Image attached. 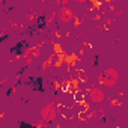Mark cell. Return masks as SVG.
Wrapping results in <instances>:
<instances>
[{"instance_id": "cell-10", "label": "cell", "mask_w": 128, "mask_h": 128, "mask_svg": "<svg viewBox=\"0 0 128 128\" xmlns=\"http://www.w3.org/2000/svg\"><path fill=\"white\" fill-rule=\"evenodd\" d=\"M2 2H3V0H0V3H2Z\"/></svg>"}, {"instance_id": "cell-7", "label": "cell", "mask_w": 128, "mask_h": 128, "mask_svg": "<svg viewBox=\"0 0 128 128\" xmlns=\"http://www.w3.org/2000/svg\"><path fill=\"white\" fill-rule=\"evenodd\" d=\"M76 2H77V3H80V5H84L86 2H89V0H76Z\"/></svg>"}, {"instance_id": "cell-1", "label": "cell", "mask_w": 128, "mask_h": 128, "mask_svg": "<svg viewBox=\"0 0 128 128\" xmlns=\"http://www.w3.org/2000/svg\"><path fill=\"white\" fill-rule=\"evenodd\" d=\"M119 82V72L114 68H106L100 76H98V84L104 88H114Z\"/></svg>"}, {"instance_id": "cell-2", "label": "cell", "mask_w": 128, "mask_h": 128, "mask_svg": "<svg viewBox=\"0 0 128 128\" xmlns=\"http://www.w3.org/2000/svg\"><path fill=\"white\" fill-rule=\"evenodd\" d=\"M57 107H56V102H48L47 106H44L41 108V119L45 122V124H51L53 120H56L57 118Z\"/></svg>"}, {"instance_id": "cell-5", "label": "cell", "mask_w": 128, "mask_h": 128, "mask_svg": "<svg viewBox=\"0 0 128 128\" xmlns=\"http://www.w3.org/2000/svg\"><path fill=\"white\" fill-rule=\"evenodd\" d=\"M33 56V57H39L41 56V45H35V47H30V48H27L26 50V53H24V57H27L29 59V56Z\"/></svg>"}, {"instance_id": "cell-8", "label": "cell", "mask_w": 128, "mask_h": 128, "mask_svg": "<svg viewBox=\"0 0 128 128\" xmlns=\"http://www.w3.org/2000/svg\"><path fill=\"white\" fill-rule=\"evenodd\" d=\"M112 106H120V101H114V100H113V101H112Z\"/></svg>"}, {"instance_id": "cell-4", "label": "cell", "mask_w": 128, "mask_h": 128, "mask_svg": "<svg viewBox=\"0 0 128 128\" xmlns=\"http://www.w3.org/2000/svg\"><path fill=\"white\" fill-rule=\"evenodd\" d=\"M57 17H59L60 23H70V21L74 20V11H72V8H70L68 5H63V6H60Z\"/></svg>"}, {"instance_id": "cell-3", "label": "cell", "mask_w": 128, "mask_h": 128, "mask_svg": "<svg viewBox=\"0 0 128 128\" xmlns=\"http://www.w3.org/2000/svg\"><path fill=\"white\" fill-rule=\"evenodd\" d=\"M88 98H89V101L92 102V104H101V102H104V100H106V92H104V89L101 88V86H92V88H89L88 89Z\"/></svg>"}, {"instance_id": "cell-9", "label": "cell", "mask_w": 128, "mask_h": 128, "mask_svg": "<svg viewBox=\"0 0 128 128\" xmlns=\"http://www.w3.org/2000/svg\"><path fill=\"white\" fill-rule=\"evenodd\" d=\"M6 82H8V78H3V80H0V86H2L3 83H6Z\"/></svg>"}, {"instance_id": "cell-6", "label": "cell", "mask_w": 128, "mask_h": 128, "mask_svg": "<svg viewBox=\"0 0 128 128\" xmlns=\"http://www.w3.org/2000/svg\"><path fill=\"white\" fill-rule=\"evenodd\" d=\"M54 3L59 5V6H63V5H68L70 0H54Z\"/></svg>"}]
</instances>
